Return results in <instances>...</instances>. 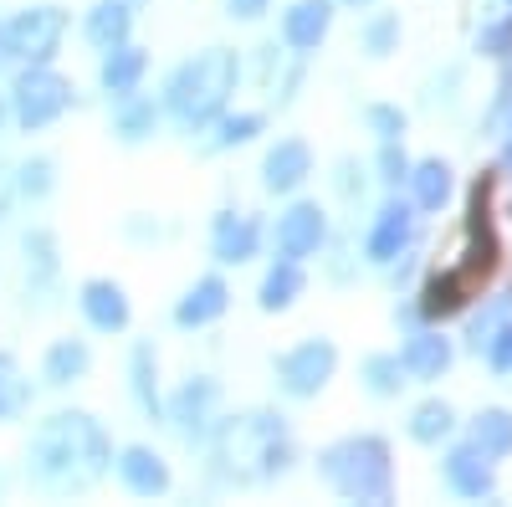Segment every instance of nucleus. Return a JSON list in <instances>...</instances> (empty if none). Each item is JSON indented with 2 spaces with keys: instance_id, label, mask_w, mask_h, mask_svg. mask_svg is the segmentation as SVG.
Segmentation results:
<instances>
[{
  "instance_id": "1",
  "label": "nucleus",
  "mask_w": 512,
  "mask_h": 507,
  "mask_svg": "<svg viewBox=\"0 0 512 507\" xmlns=\"http://www.w3.org/2000/svg\"><path fill=\"white\" fill-rule=\"evenodd\" d=\"M113 431L93 410L82 405H57L31 426L26 451H21V482L36 497H93L113 477Z\"/></svg>"
},
{
  "instance_id": "2",
  "label": "nucleus",
  "mask_w": 512,
  "mask_h": 507,
  "mask_svg": "<svg viewBox=\"0 0 512 507\" xmlns=\"http://www.w3.org/2000/svg\"><path fill=\"white\" fill-rule=\"evenodd\" d=\"M205 451H210V482L221 487H256L292 467V436L277 410L221 415Z\"/></svg>"
},
{
  "instance_id": "3",
  "label": "nucleus",
  "mask_w": 512,
  "mask_h": 507,
  "mask_svg": "<svg viewBox=\"0 0 512 507\" xmlns=\"http://www.w3.org/2000/svg\"><path fill=\"white\" fill-rule=\"evenodd\" d=\"M236 88H241V57L231 47H205L164 77L159 103H164V118L180 134H205L231 108Z\"/></svg>"
},
{
  "instance_id": "4",
  "label": "nucleus",
  "mask_w": 512,
  "mask_h": 507,
  "mask_svg": "<svg viewBox=\"0 0 512 507\" xmlns=\"http://www.w3.org/2000/svg\"><path fill=\"white\" fill-rule=\"evenodd\" d=\"M318 477L344 502H390L395 497V456L384 436H344L318 451Z\"/></svg>"
},
{
  "instance_id": "5",
  "label": "nucleus",
  "mask_w": 512,
  "mask_h": 507,
  "mask_svg": "<svg viewBox=\"0 0 512 507\" xmlns=\"http://www.w3.org/2000/svg\"><path fill=\"white\" fill-rule=\"evenodd\" d=\"M6 98H11V118H16V134H47L82 103L77 98V82L57 67V62H21L6 77Z\"/></svg>"
},
{
  "instance_id": "6",
  "label": "nucleus",
  "mask_w": 512,
  "mask_h": 507,
  "mask_svg": "<svg viewBox=\"0 0 512 507\" xmlns=\"http://www.w3.org/2000/svg\"><path fill=\"white\" fill-rule=\"evenodd\" d=\"M0 21H6V41H11L16 67L21 62H57L67 36H72V11L62 0H26V6H16Z\"/></svg>"
},
{
  "instance_id": "7",
  "label": "nucleus",
  "mask_w": 512,
  "mask_h": 507,
  "mask_svg": "<svg viewBox=\"0 0 512 507\" xmlns=\"http://www.w3.org/2000/svg\"><path fill=\"white\" fill-rule=\"evenodd\" d=\"M16 251H21V303L26 313H52L62 303V241L47 221H31L21 236H16Z\"/></svg>"
},
{
  "instance_id": "8",
  "label": "nucleus",
  "mask_w": 512,
  "mask_h": 507,
  "mask_svg": "<svg viewBox=\"0 0 512 507\" xmlns=\"http://www.w3.org/2000/svg\"><path fill=\"white\" fill-rule=\"evenodd\" d=\"M221 420V379L216 374H190L164 395V426L185 446H205Z\"/></svg>"
},
{
  "instance_id": "9",
  "label": "nucleus",
  "mask_w": 512,
  "mask_h": 507,
  "mask_svg": "<svg viewBox=\"0 0 512 507\" xmlns=\"http://www.w3.org/2000/svg\"><path fill=\"white\" fill-rule=\"evenodd\" d=\"M461 282L482 287L497 272V231H492V180L472 185L466 200V226H461V262H456Z\"/></svg>"
},
{
  "instance_id": "10",
  "label": "nucleus",
  "mask_w": 512,
  "mask_h": 507,
  "mask_svg": "<svg viewBox=\"0 0 512 507\" xmlns=\"http://www.w3.org/2000/svg\"><path fill=\"white\" fill-rule=\"evenodd\" d=\"M338 369V349L333 338H303L277 359V390L292 400H313L318 390H328V379Z\"/></svg>"
},
{
  "instance_id": "11",
  "label": "nucleus",
  "mask_w": 512,
  "mask_h": 507,
  "mask_svg": "<svg viewBox=\"0 0 512 507\" xmlns=\"http://www.w3.org/2000/svg\"><path fill=\"white\" fill-rule=\"evenodd\" d=\"M72 303H77L82 323H88V333H98V338H118L134 328V298H128V287L118 277H82Z\"/></svg>"
},
{
  "instance_id": "12",
  "label": "nucleus",
  "mask_w": 512,
  "mask_h": 507,
  "mask_svg": "<svg viewBox=\"0 0 512 507\" xmlns=\"http://www.w3.org/2000/svg\"><path fill=\"white\" fill-rule=\"evenodd\" d=\"M113 477L128 497L139 502H154V497H169V487H175V467H169V456L149 441H128L118 446L113 456Z\"/></svg>"
},
{
  "instance_id": "13",
  "label": "nucleus",
  "mask_w": 512,
  "mask_h": 507,
  "mask_svg": "<svg viewBox=\"0 0 512 507\" xmlns=\"http://www.w3.org/2000/svg\"><path fill=\"white\" fill-rule=\"evenodd\" d=\"M272 246H277V257H287V262L318 257V251L328 246V210L318 200H292L277 216V226H272Z\"/></svg>"
},
{
  "instance_id": "14",
  "label": "nucleus",
  "mask_w": 512,
  "mask_h": 507,
  "mask_svg": "<svg viewBox=\"0 0 512 507\" xmlns=\"http://www.w3.org/2000/svg\"><path fill=\"white\" fill-rule=\"evenodd\" d=\"M410 241H415V200L410 205L405 200H384L374 210L369 236H364V257L374 267H395L405 251H410Z\"/></svg>"
},
{
  "instance_id": "15",
  "label": "nucleus",
  "mask_w": 512,
  "mask_h": 507,
  "mask_svg": "<svg viewBox=\"0 0 512 507\" xmlns=\"http://www.w3.org/2000/svg\"><path fill=\"white\" fill-rule=\"evenodd\" d=\"M226 308H231L226 277H221V272H205V277H195L180 298H175L169 318H175V328H185V333H200V328H210V323H221Z\"/></svg>"
},
{
  "instance_id": "16",
  "label": "nucleus",
  "mask_w": 512,
  "mask_h": 507,
  "mask_svg": "<svg viewBox=\"0 0 512 507\" xmlns=\"http://www.w3.org/2000/svg\"><path fill=\"white\" fill-rule=\"evenodd\" d=\"M93 374V344L82 333H62L41 349V364H36V379L47 390H77L82 379Z\"/></svg>"
},
{
  "instance_id": "17",
  "label": "nucleus",
  "mask_w": 512,
  "mask_h": 507,
  "mask_svg": "<svg viewBox=\"0 0 512 507\" xmlns=\"http://www.w3.org/2000/svg\"><path fill=\"white\" fill-rule=\"evenodd\" d=\"M123 379H128V400L144 420H159L164 426V385H159V349L149 338H134L123 359Z\"/></svg>"
},
{
  "instance_id": "18",
  "label": "nucleus",
  "mask_w": 512,
  "mask_h": 507,
  "mask_svg": "<svg viewBox=\"0 0 512 507\" xmlns=\"http://www.w3.org/2000/svg\"><path fill=\"white\" fill-rule=\"evenodd\" d=\"M144 82H149V52L139 47V41H123V47L98 57V93L108 103L144 93Z\"/></svg>"
},
{
  "instance_id": "19",
  "label": "nucleus",
  "mask_w": 512,
  "mask_h": 507,
  "mask_svg": "<svg viewBox=\"0 0 512 507\" xmlns=\"http://www.w3.org/2000/svg\"><path fill=\"white\" fill-rule=\"evenodd\" d=\"M256 251H262V221L256 216H246V210H221V216L210 221V257L221 267H241Z\"/></svg>"
},
{
  "instance_id": "20",
  "label": "nucleus",
  "mask_w": 512,
  "mask_h": 507,
  "mask_svg": "<svg viewBox=\"0 0 512 507\" xmlns=\"http://www.w3.org/2000/svg\"><path fill=\"white\" fill-rule=\"evenodd\" d=\"M134 21H139V6L134 0H93L88 11H82V41L103 57L123 41H134Z\"/></svg>"
},
{
  "instance_id": "21",
  "label": "nucleus",
  "mask_w": 512,
  "mask_h": 507,
  "mask_svg": "<svg viewBox=\"0 0 512 507\" xmlns=\"http://www.w3.org/2000/svg\"><path fill=\"white\" fill-rule=\"evenodd\" d=\"M328 26H333V0H292L282 11V47L292 57H308L328 41Z\"/></svg>"
},
{
  "instance_id": "22",
  "label": "nucleus",
  "mask_w": 512,
  "mask_h": 507,
  "mask_svg": "<svg viewBox=\"0 0 512 507\" xmlns=\"http://www.w3.org/2000/svg\"><path fill=\"white\" fill-rule=\"evenodd\" d=\"M108 108H113V113H108V134H113L123 149H139V144H149V139L164 129V103L149 98V93L118 98V103H108Z\"/></svg>"
},
{
  "instance_id": "23",
  "label": "nucleus",
  "mask_w": 512,
  "mask_h": 507,
  "mask_svg": "<svg viewBox=\"0 0 512 507\" xmlns=\"http://www.w3.org/2000/svg\"><path fill=\"white\" fill-rule=\"evenodd\" d=\"M308 175H313V149H308V139H277V144L267 149V159H262V185H267L272 195H292Z\"/></svg>"
},
{
  "instance_id": "24",
  "label": "nucleus",
  "mask_w": 512,
  "mask_h": 507,
  "mask_svg": "<svg viewBox=\"0 0 512 507\" xmlns=\"http://www.w3.org/2000/svg\"><path fill=\"white\" fill-rule=\"evenodd\" d=\"M472 298H477V287H472V282H461V272H456V267H441V272L425 277L420 298H415V313H420L425 323H441V318L461 313Z\"/></svg>"
},
{
  "instance_id": "25",
  "label": "nucleus",
  "mask_w": 512,
  "mask_h": 507,
  "mask_svg": "<svg viewBox=\"0 0 512 507\" xmlns=\"http://www.w3.org/2000/svg\"><path fill=\"white\" fill-rule=\"evenodd\" d=\"M36 405V379L16 349H0V426H16Z\"/></svg>"
},
{
  "instance_id": "26",
  "label": "nucleus",
  "mask_w": 512,
  "mask_h": 507,
  "mask_svg": "<svg viewBox=\"0 0 512 507\" xmlns=\"http://www.w3.org/2000/svg\"><path fill=\"white\" fill-rule=\"evenodd\" d=\"M11 185H16V200L21 205H47L52 195H57V159L52 154H21V159H11Z\"/></svg>"
},
{
  "instance_id": "27",
  "label": "nucleus",
  "mask_w": 512,
  "mask_h": 507,
  "mask_svg": "<svg viewBox=\"0 0 512 507\" xmlns=\"http://www.w3.org/2000/svg\"><path fill=\"white\" fill-rule=\"evenodd\" d=\"M303 292H308V272H303V262L277 257V262L267 267L262 287H256V308H262V313H287L297 298H303Z\"/></svg>"
},
{
  "instance_id": "28",
  "label": "nucleus",
  "mask_w": 512,
  "mask_h": 507,
  "mask_svg": "<svg viewBox=\"0 0 512 507\" xmlns=\"http://www.w3.org/2000/svg\"><path fill=\"white\" fill-rule=\"evenodd\" d=\"M446 487L456 497H492V456H482L472 441L446 456Z\"/></svg>"
},
{
  "instance_id": "29",
  "label": "nucleus",
  "mask_w": 512,
  "mask_h": 507,
  "mask_svg": "<svg viewBox=\"0 0 512 507\" xmlns=\"http://www.w3.org/2000/svg\"><path fill=\"white\" fill-rule=\"evenodd\" d=\"M400 364H405V374L410 379H420V385H431V379H441L446 369H451V344L441 333H410L405 338V349H400Z\"/></svg>"
},
{
  "instance_id": "30",
  "label": "nucleus",
  "mask_w": 512,
  "mask_h": 507,
  "mask_svg": "<svg viewBox=\"0 0 512 507\" xmlns=\"http://www.w3.org/2000/svg\"><path fill=\"white\" fill-rule=\"evenodd\" d=\"M405 185H410L415 210H441L451 200V164L446 159H420V164H410Z\"/></svg>"
},
{
  "instance_id": "31",
  "label": "nucleus",
  "mask_w": 512,
  "mask_h": 507,
  "mask_svg": "<svg viewBox=\"0 0 512 507\" xmlns=\"http://www.w3.org/2000/svg\"><path fill=\"white\" fill-rule=\"evenodd\" d=\"M262 129H267V118H262V113H251V108L231 113V108H226V113H221V118H216V123H210V129H205V134H210V139H205V149H210V154L241 149V144H251L256 134H262Z\"/></svg>"
},
{
  "instance_id": "32",
  "label": "nucleus",
  "mask_w": 512,
  "mask_h": 507,
  "mask_svg": "<svg viewBox=\"0 0 512 507\" xmlns=\"http://www.w3.org/2000/svg\"><path fill=\"white\" fill-rule=\"evenodd\" d=\"M410 441H420V446H441L451 431H456V410L446 405V400H420L415 410H410Z\"/></svg>"
},
{
  "instance_id": "33",
  "label": "nucleus",
  "mask_w": 512,
  "mask_h": 507,
  "mask_svg": "<svg viewBox=\"0 0 512 507\" xmlns=\"http://www.w3.org/2000/svg\"><path fill=\"white\" fill-rule=\"evenodd\" d=\"M359 379H364V390L379 395V400H395V395L410 385V374H405L400 354H369V359L359 364Z\"/></svg>"
},
{
  "instance_id": "34",
  "label": "nucleus",
  "mask_w": 512,
  "mask_h": 507,
  "mask_svg": "<svg viewBox=\"0 0 512 507\" xmlns=\"http://www.w3.org/2000/svg\"><path fill=\"white\" fill-rule=\"evenodd\" d=\"M472 446L482 451V456H507L512 451V415L507 410H482L477 420H472Z\"/></svg>"
},
{
  "instance_id": "35",
  "label": "nucleus",
  "mask_w": 512,
  "mask_h": 507,
  "mask_svg": "<svg viewBox=\"0 0 512 507\" xmlns=\"http://www.w3.org/2000/svg\"><path fill=\"white\" fill-rule=\"evenodd\" d=\"M364 52L369 57H390V52H400V16L395 11H379L374 21H364Z\"/></svg>"
},
{
  "instance_id": "36",
  "label": "nucleus",
  "mask_w": 512,
  "mask_h": 507,
  "mask_svg": "<svg viewBox=\"0 0 512 507\" xmlns=\"http://www.w3.org/2000/svg\"><path fill=\"white\" fill-rule=\"evenodd\" d=\"M364 123H369V134L379 144H390V139H405V113L395 103H369L364 108Z\"/></svg>"
},
{
  "instance_id": "37",
  "label": "nucleus",
  "mask_w": 512,
  "mask_h": 507,
  "mask_svg": "<svg viewBox=\"0 0 512 507\" xmlns=\"http://www.w3.org/2000/svg\"><path fill=\"white\" fill-rule=\"evenodd\" d=\"M374 169H379V180H384V185H405V180H410V154L400 149V139L379 144V154H374Z\"/></svg>"
},
{
  "instance_id": "38",
  "label": "nucleus",
  "mask_w": 512,
  "mask_h": 507,
  "mask_svg": "<svg viewBox=\"0 0 512 507\" xmlns=\"http://www.w3.org/2000/svg\"><path fill=\"white\" fill-rule=\"evenodd\" d=\"M502 318H507V303H492L487 313H477V318H472V328H466V338H472V349H477V354H482V349L492 344V333L502 328Z\"/></svg>"
},
{
  "instance_id": "39",
  "label": "nucleus",
  "mask_w": 512,
  "mask_h": 507,
  "mask_svg": "<svg viewBox=\"0 0 512 507\" xmlns=\"http://www.w3.org/2000/svg\"><path fill=\"white\" fill-rule=\"evenodd\" d=\"M487 364H492L497 374H512V323H502V328L492 333V344H487Z\"/></svg>"
},
{
  "instance_id": "40",
  "label": "nucleus",
  "mask_w": 512,
  "mask_h": 507,
  "mask_svg": "<svg viewBox=\"0 0 512 507\" xmlns=\"http://www.w3.org/2000/svg\"><path fill=\"white\" fill-rule=\"evenodd\" d=\"M123 236L134 241V246H149V241H164V226L154 216H128L123 221Z\"/></svg>"
},
{
  "instance_id": "41",
  "label": "nucleus",
  "mask_w": 512,
  "mask_h": 507,
  "mask_svg": "<svg viewBox=\"0 0 512 507\" xmlns=\"http://www.w3.org/2000/svg\"><path fill=\"white\" fill-rule=\"evenodd\" d=\"M333 185H338V195H344V200H359V195H364L359 164H354V159H338V175H333Z\"/></svg>"
},
{
  "instance_id": "42",
  "label": "nucleus",
  "mask_w": 512,
  "mask_h": 507,
  "mask_svg": "<svg viewBox=\"0 0 512 507\" xmlns=\"http://www.w3.org/2000/svg\"><path fill=\"white\" fill-rule=\"evenodd\" d=\"M482 52H487V57H512V21L482 31Z\"/></svg>"
},
{
  "instance_id": "43",
  "label": "nucleus",
  "mask_w": 512,
  "mask_h": 507,
  "mask_svg": "<svg viewBox=\"0 0 512 507\" xmlns=\"http://www.w3.org/2000/svg\"><path fill=\"white\" fill-rule=\"evenodd\" d=\"M272 11V0H226V16L231 21H262Z\"/></svg>"
},
{
  "instance_id": "44",
  "label": "nucleus",
  "mask_w": 512,
  "mask_h": 507,
  "mask_svg": "<svg viewBox=\"0 0 512 507\" xmlns=\"http://www.w3.org/2000/svg\"><path fill=\"white\" fill-rule=\"evenodd\" d=\"M16 72V57H11V41H6V21H0V77Z\"/></svg>"
},
{
  "instance_id": "45",
  "label": "nucleus",
  "mask_w": 512,
  "mask_h": 507,
  "mask_svg": "<svg viewBox=\"0 0 512 507\" xmlns=\"http://www.w3.org/2000/svg\"><path fill=\"white\" fill-rule=\"evenodd\" d=\"M11 134H16V118H11V98L0 93V144H6Z\"/></svg>"
},
{
  "instance_id": "46",
  "label": "nucleus",
  "mask_w": 512,
  "mask_h": 507,
  "mask_svg": "<svg viewBox=\"0 0 512 507\" xmlns=\"http://www.w3.org/2000/svg\"><path fill=\"white\" fill-rule=\"evenodd\" d=\"M6 492H11V477H6V472H0V497H6Z\"/></svg>"
},
{
  "instance_id": "47",
  "label": "nucleus",
  "mask_w": 512,
  "mask_h": 507,
  "mask_svg": "<svg viewBox=\"0 0 512 507\" xmlns=\"http://www.w3.org/2000/svg\"><path fill=\"white\" fill-rule=\"evenodd\" d=\"M502 159H507V169H512V129H507V154H502Z\"/></svg>"
},
{
  "instance_id": "48",
  "label": "nucleus",
  "mask_w": 512,
  "mask_h": 507,
  "mask_svg": "<svg viewBox=\"0 0 512 507\" xmlns=\"http://www.w3.org/2000/svg\"><path fill=\"white\" fill-rule=\"evenodd\" d=\"M344 6H374V0H344Z\"/></svg>"
},
{
  "instance_id": "49",
  "label": "nucleus",
  "mask_w": 512,
  "mask_h": 507,
  "mask_svg": "<svg viewBox=\"0 0 512 507\" xmlns=\"http://www.w3.org/2000/svg\"><path fill=\"white\" fill-rule=\"evenodd\" d=\"M134 6H144V0H134Z\"/></svg>"
}]
</instances>
